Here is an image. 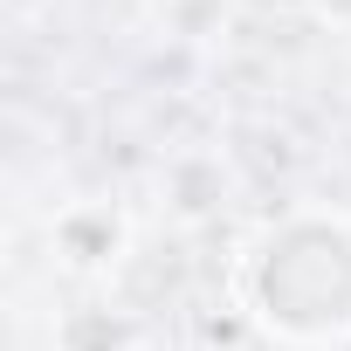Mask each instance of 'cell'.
Returning <instances> with one entry per match:
<instances>
[{
    "instance_id": "3",
    "label": "cell",
    "mask_w": 351,
    "mask_h": 351,
    "mask_svg": "<svg viewBox=\"0 0 351 351\" xmlns=\"http://www.w3.org/2000/svg\"><path fill=\"white\" fill-rule=\"evenodd\" d=\"M62 351H124V324L110 310H76L62 317Z\"/></svg>"
},
{
    "instance_id": "2",
    "label": "cell",
    "mask_w": 351,
    "mask_h": 351,
    "mask_svg": "<svg viewBox=\"0 0 351 351\" xmlns=\"http://www.w3.org/2000/svg\"><path fill=\"white\" fill-rule=\"evenodd\" d=\"M56 248L76 262V269H110L117 248H124V221L110 207H69L56 221Z\"/></svg>"
},
{
    "instance_id": "1",
    "label": "cell",
    "mask_w": 351,
    "mask_h": 351,
    "mask_svg": "<svg viewBox=\"0 0 351 351\" xmlns=\"http://www.w3.org/2000/svg\"><path fill=\"white\" fill-rule=\"evenodd\" d=\"M234 303L289 351L351 344V221L330 207H289L262 221L241 241Z\"/></svg>"
}]
</instances>
